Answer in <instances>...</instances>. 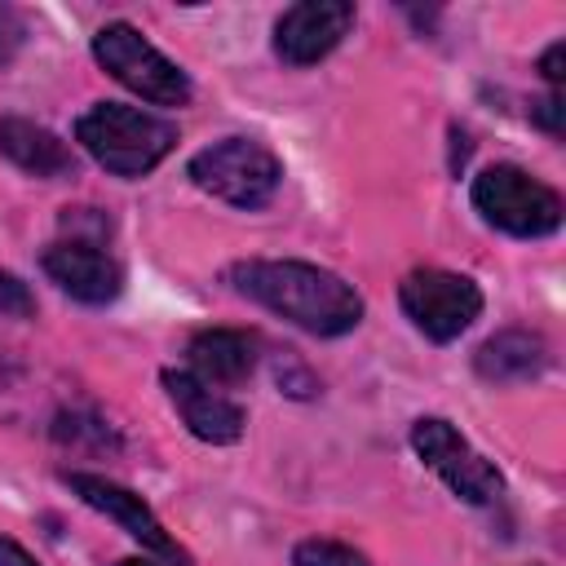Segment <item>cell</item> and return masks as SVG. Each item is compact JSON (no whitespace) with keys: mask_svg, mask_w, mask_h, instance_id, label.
<instances>
[{"mask_svg":"<svg viewBox=\"0 0 566 566\" xmlns=\"http://www.w3.org/2000/svg\"><path fill=\"white\" fill-rule=\"evenodd\" d=\"M292 566H371L363 548L345 544V539H323V535H310L292 548Z\"/></svg>","mask_w":566,"mask_h":566,"instance_id":"obj_16","label":"cell"},{"mask_svg":"<svg viewBox=\"0 0 566 566\" xmlns=\"http://www.w3.org/2000/svg\"><path fill=\"white\" fill-rule=\"evenodd\" d=\"M53 442L57 447H71V451H84V455H106V451H119L124 438L115 433L111 420H102L97 411L88 407H71V411H57L53 424H49Z\"/></svg>","mask_w":566,"mask_h":566,"instance_id":"obj_15","label":"cell"},{"mask_svg":"<svg viewBox=\"0 0 566 566\" xmlns=\"http://www.w3.org/2000/svg\"><path fill=\"white\" fill-rule=\"evenodd\" d=\"M40 270L57 292H66L80 305H111L124 292V265L102 248V243H80V239H57L44 248Z\"/></svg>","mask_w":566,"mask_h":566,"instance_id":"obj_11","label":"cell"},{"mask_svg":"<svg viewBox=\"0 0 566 566\" xmlns=\"http://www.w3.org/2000/svg\"><path fill=\"white\" fill-rule=\"evenodd\" d=\"M93 62L124 84L128 93H137L150 106H186L195 97L190 75L164 53L155 49L133 22H106L93 31Z\"/></svg>","mask_w":566,"mask_h":566,"instance_id":"obj_5","label":"cell"},{"mask_svg":"<svg viewBox=\"0 0 566 566\" xmlns=\"http://www.w3.org/2000/svg\"><path fill=\"white\" fill-rule=\"evenodd\" d=\"M62 482L71 486V495H75L80 504H88L93 513L111 517V522H115L128 539H137L146 553H155V557H164V562H186V548L168 535V526L159 522V513H155L137 491H128L124 482H111L106 473H88V469H66Z\"/></svg>","mask_w":566,"mask_h":566,"instance_id":"obj_8","label":"cell"},{"mask_svg":"<svg viewBox=\"0 0 566 566\" xmlns=\"http://www.w3.org/2000/svg\"><path fill=\"white\" fill-rule=\"evenodd\" d=\"M562 57H566V44H562V40H553V44L539 53V75H544L548 93H557V88H562V80H566V66H562Z\"/></svg>","mask_w":566,"mask_h":566,"instance_id":"obj_21","label":"cell"},{"mask_svg":"<svg viewBox=\"0 0 566 566\" xmlns=\"http://www.w3.org/2000/svg\"><path fill=\"white\" fill-rule=\"evenodd\" d=\"M230 287L248 301H256L261 310H270L274 318L310 332V336H345L363 323L367 305L363 292L314 261H296V256H252V261H234L226 270Z\"/></svg>","mask_w":566,"mask_h":566,"instance_id":"obj_1","label":"cell"},{"mask_svg":"<svg viewBox=\"0 0 566 566\" xmlns=\"http://www.w3.org/2000/svg\"><path fill=\"white\" fill-rule=\"evenodd\" d=\"M31 314H35V292L18 274L0 270V318H31Z\"/></svg>","mask_w":566,"mask_h":566,"instance_id":"obj_18","label":"cell"},{"mask_svg":"<svg viewBox=\"0 0 566 566\" xmlns=\"http://www.w3.org/2000/svg\"><path fill=\"white\" fill-rule=\"evenodd\" d=\"M0 155L40 181H66L80 172V159L71 150V142H62L49 124L27 119V115H0Z\"/></svg>","mask_w":566,"mask_h":566,"instance_id":"obj_12","label":"cell"},{"mask_svg":"<svg viewBox=\"0 0 566 566\" xmlns=\"http://www.w3.org/2000/svg\"><path fill=\"white\" fill-rule=\"evenodd\" d=\"M115 566H159V562H150V557H124V562H115Z\"/></svg>","mask_w":566,"mask_h":566,"instance_id":"obj_23","label":"cell"},{"mask_svg":"<svg viewBox=\"0 0 566 566\" xmlns=\"http://www.w3.org/2000/svg\"><path fill=\"white\" fill-rule=\"evenodd\" d=\"M22 44H27V18L13 4H0V66H9Z\"/></svg>","mask_w":566,"mask_h":566,"instance_id":"obj_19","label":"cell"},{"mask_svg":"<svg viewBox=\"0 0 566 566\" xmlns=\"http://www.w3.org/2000/svg\"><path fill=\"white\" fill-rule=\"evenodd\" d=\"M0 566H44L27 544H18L13 535H0Z\"/></svg>","mask_w":566,"mask_h":566,"instance_id":"obj_22","label":"cell"},{"mask_svg":"<svg viewBox=\"0 0 566 566\" xmlns=\"http://www.w3.org/2000/svg\"><path fill=\"white\" fill-rule=\"evenodd\" d=\"M469 199L486 226L513 239H548L562 230V212H566L562 195L517 164H486L473 177Z\"/></svg>","mask_w":566,"mask_h":566,"instance_id":"obj_4","label":"cell"},{"mask_svg":"<svg viewBox=\"0 0 566 566\" xmlns=\"http://www.w3.org/2000/svg\"><path fill=\"white\" fill-rule=\"evenodd\" d=\"M553 363V349L539 332L531 327H504L495 336H486L473 354V371L486 380V385H526V380H539Z\"/></svg>","mask_w":566,"mask_h":566,"instance_id":"obj_14","label":"cell"},{"mask_svg":"<svg viewBox=\"0 0 566 566\" xmlns=\"http://www.w3.org/2000/svg\"><path fill=\"white\" fill-rule=\"evenodd\" d=\"M57 226H62V239H80V243H102V248H106V234L115 230V226H111V217H106L102 208H62Z\"/></svg>","mask_w":566,"mask_h":566,"instance_id":"obj_17","label":"cell"},{"mask_svg":"<svg viewBox=\"0 0 566 566\" xmlns=\"http://www.w3.org/2000/svg\"><path fill=\"white\" fill-rule=\"evenodd\" d=\"M164 394L172 402V411L181 416V424L208 442V447H234L248 429V411L226 394V389H212L203 385L199 376H190L186 367H164Z\"/></svg>","mask_w":566,"mask_h":566,"instance_id":"obj_10","label":"cell"},{"mask_svg":"<svg viewBox=\"0 0 566 566\" xmlns=\"http://www.w3.org/2000/svg\"><path fill=\"white\" fill-rule=\"evenodd\" d=\"M75 142L111 177L137 181V177L155 172L172 155L177 124L155 115V111L128 106V102H93L75 119Z\"/></svg>","mask_w":566,"mask_h":566,"instance_id":"obj_2","label":"cell"},{"mask_svg":"<svg viewBox=\"0 0 566 566\" xmlns=\"http://www.w3.org/2000/svg\"><path fill=\"white\" fill-rule=\"evenodd\" d=\"M186 177L203 195H212V199H221L230 208L256 212L279 195L283 159L256 137H221V142H212V146L190 155Z\"/></svg>","mask_w":566,"mask_h":566,"instance_id":"obj_3","label":"cell"},{"mask_svg":"<svg viewBox=\"0 0 566 566\" xmlns=\"http://www.w3.org/2000/svg\"><path fill=\"white\" fill-rule=\"evenodd\" d=\"M256 336L243 327H203L186 340V371L212 389H234L256 371Z\"/></svg>","mask_w":566,"mask_h":566,"instance_id":"obj_13","label":"cell"},{"mask_svg":"<svg viewBox=\"0 0 566 566\" xmlns=\"http://www.w3.org/2000/svg\"><path fill=\"white\" fill-rule=\"evenodd\" d=\"M358 22V9L349 0H301V4H287L279 18H274V57L283 66H318L327 53L340 49V40L354 31Z\"/></svg>","mask_w":566,"mask_h":566,"instance_id":"obj_9","label":"cell"},{"mask_svg":"<svg viewBox=\"0 0 566 566\" xmlns=\"http://www.w3.org/2000/svg\"><path fill=\"white\" fill-rule=\"evenodd\" d=\"M398 305L424 340L451 345L482 318L486 301H482V287L469 274H455V270H442V265H420L398 283Z\"/></svg>","mask_w":566,"mask_h":566,"instance_id":"obj_6","label":"cell"},{"mask_svg":"<svg viewBox=\"0 0 566 566\" xmlns=\"http://www.w3.org/2000/svg\"><path fill=\"white\" fill-rule=\"evenodd\" d=\"M411 451L464 504H495L504 495V473L442 416H420L411 424Z\"/></svg>","mask_w":566,"mask_h":566,"instance_id":"obj_7","label":"cell"},{"mask_svg":"<svg viewBox=\"0 0 566 566\" xmlns=\"http://www.w3.org/2000/svg\"><path fill=\"white\" fill-rule=\"evenodd\" d=\"M531 124H535V128H544L548 137H562V128H566L562 93H544V97H535V102H531Z\"/></svg>","mask_w":566,"mask_h":566,"instance_id":"obj_20","label":"cell"}]
</instances>
